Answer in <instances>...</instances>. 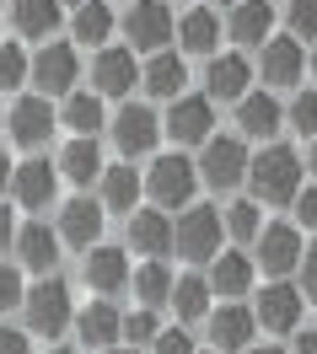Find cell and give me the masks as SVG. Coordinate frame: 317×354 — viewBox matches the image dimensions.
<instances>
[{"label":"cell","instance_id":"cell-1","mask_svg":"<svg viewBox=\"0 0 317 354\" xmlns=\"http://www.w3.org/2000/svg\"><path fill=\"white\" fill-rule=\"evenodd\" d=\"M248 183H253V199L258 204H296L301 194V156L291 145H264V151L253 156L248 167Z\"/></svg>","mask_w":317,"mask_h":354},{"label":"cell","instance_id":"cell-2","mask_svg":"<svg viewBox=\"0 0 317 354\" xmlns=\"http://www.w3.org/2000/svg\"><path fill=\"white\" fill-rule=\"evenodd\" d=\"M253 156L242 145V134H210L199 145V177L215 188V194H231L237 183H248Z\"/></svg>","mask_w":317,"mask_h":354},{"label":"cell","instance_id":"cell-3","mask_svg":"<svg viewBox=\"0 0 317 354\" xmlns=\"http://www.w3.org/2000/svg\"><path fill=\"white\" fill-rule=\"evenodd\" d=\"M194 188H199V167L183 151L156 156L151 172H145V194L156 199V209H188V204H194Z\"/></svg>","mask_w":317,"mask_h":354},{"label":"cell","instance_id":"cell-4","mask_svg":"<svg viewBox=\"0 0 317 354\" xmlns=\"http://www.w3.org/2000/svg\"><path fill=\"white\" fill-rule=\"evenodd\" d=\"M221 231H226V215L221 209H210V204H188L172 225V247H178L183 258H194V263H210L215 252H221Z\"/></svg>","mask_w":317,"mask_h":354},{"label":"cell","instance_id":"cell-5","mask_svg":"<svg viewBox=\"0 0 317 354\" xmlns=\"http://www.w3.org/2000/svg\"><path fill=\"white\" fill-rule=\"evenodd\" d=\"M27 333H38V338H60V333L70 328V285L65 279H54V274H44L38 285L27 290Z\"/></svg>","mask_w":317,"mask_h":354},{"label":"cell","instance_id":"cell-6","mask_svg":"<svg viewBox=\"0 0 317 354\" xmlns=\"http://www.w3.org/2000/svg\"><path fill=\"white\" fill-rule=\"evenodd\" d=\"M161 134H167L172 145H204V140L215 134V102H210V97H194V91L172 97V108L161 118Z\"/></svg>","mask_w":317,"mask_h":354},{"label":"cell","instance_id":"cell-7","mask_svg":"<svg viewBox=\"0 0 317 354\" xmlns=\"http://www.w3.org/2000/svg\"><path fill=\"white\" fill-rule=\"evenodd\" d=\"M75 75H81V54L70 44H44L38 54H33V86H38V97H70L75 91Z\"/></svg>","mask_w":317,"mask_h":354},{"label":"cell","instance_id":"cell-8","mask_svg":"<svg viewBox=\"0 0 317 354\" xmlns=\"http://www.w3.org/2000/svg\"><path fill=\"white\" fill-rule=\"evenodd\" d=\"M301 258H307L301 225L274 221V225H264V231H258V263H264V274H269V279H285V274H296V268H301Z\"/></svg>","mask_w":317,"mask_h":354},{"label":"cell","instance_id":"cell-9","mask_svg":"<svg viewBox=\"0 0 317 354\" xmlns=\"http://www.w3.org/2000/svg\"><path fill=\"white\" fill-rule=\"evenodd\" d=\"M253 317H258L264 333H296L301 317H307V295H301V285H291V279H274V285H264Z\"/></svg>","mask_w":317,"mask_h":354},{"label":"cell","instance_id":"cell-10","mask_svg":"<svg viewBox=\"0 0 317 354\" xmlns=\"http://www.w3.org/2000/svg\"><path fill=\"white\" fill-rule=\"evenodd\" d=\"M172 32H178V22H172L167 0H135V6L124 11V38H129L135 48H145V54L167 48V44H172Z\"/></svg>","mask_w":317,"mask_h":354},{"label":"cell","instance_id":"cell-11","mask_svg":"<svg viewBox=\"0 0 317 354\" xmlns=\"http://www.w3.org/2000/svg\"><path fill=\"white\" fill-rule=\"evenodd\" d=\"M161 140V118L145 102H124L114 118V145L124 151V161H140V156H151Z\"/></svg>","mask_w":317,"mask_h":354},{"label":"cell","instance_id":"cell-12","mask_svg":"<svg viewBox=\"0 0 317 354\" xmlns=\"http://www.w3.org/2000/svg\"><path fill=\"white\" fill-rule=\"evenodd\" d=\"M135 81H140L135 48H118V44L97 48V59H91V86H97V97H129Z\"/></svg>","mask_w":317,"mask_h":354},{"label":"cell","instance_id":"cell-13","mask_svg":"<svg viewBox=\"0 0 317 354\" xmlns=\"http://www.w3.org/2000/svg\"><path fill=\"white\" fill-rule=\"evenodd\" d=\"M248 86H253L248 54H210V65H204V97L210 102H242Z\"/></svg>","mask_w":317,"mask_h":354},{"label":"cell","instance_id":"cell-14","mask_svg":"<svg viewBox=\"0 0 317 354\" xmlns=\"http://www.w3.org/2000/svg\"><path fill=\"white\" fill-rule=\"evenodd\" d=\"M258 70H264V86H296L301 70H307V48H301V38H291V32L269 38V44L258 48Z\"/></svg>","mask_w":317,"mask_h":354},{"label":"cell","instance_id":"cell-15","mask_svg":"<svg viewBox=\"0 0 317 354\" xmlns=\"http://www.w3.org/2000/svg\"><path fill=\"white\" fill-rule=\"evenodd\" d=\"M204 322H210V344H215L221 354H231V349H253V328H258L253 306L221 301V311H210Z\"/></svg>","mask_w":317,"mask_h":354},{"label":"cell","instance_id":"cell-16","mask_svg":"<svg viewBox=\"0 0 317 354\" xmlns=\"http://www.w3.org/2000/svg\"><path fill=\"white\" fill-rule=\"evenodd\" d=\"M102 236V199H70L60 209V242L75 252H91Z\"/></svg>","mask_w":317,"mask_h":354},{"label":"cell","instance_id":"cell-17","mask_svg":"<svg viewBox=\"0 0 317 354\" xmlns=\"http://www.w3.org/2000/svg\"><path fill=\"white\" fill-rule=\"evenodd\" d=\"M6 129H11V140L27 145V151L48 145V134H54V108H48V97H22V102L11 108V118H6Z\"/></svg>","mask_w":317,"mask_h":354},{"label":"cell","instance_id":"cell-18","mask_svg":"<svg viewBox=\"0 0 317 354\" xmlns=\"http://www.w3.org/2000/svg\"><path fill=\"white\" fill-rule=\"evenodd\" d=\"M226 32H231V44H242V48H264L274 38V6L269 0H237Z\"/></svg>","mask_w":317,"mask_h":354},{"label":"cell","instance_id":"cell-19","mask_svg":"<svg viewBox=\"0 0 317 354\" xmlns=\"http://www.w3.org/2000/svg\"><path fill=\"white\" fill-rule=\"evenodd\" d=\"M280 124H285V108L269 97V86L248 91V97L237 102V129L248 134V140H264V145H269L274 134H280Z\"/></svg>","mask_w":317,"mask_h":354},{"label":"cell","instance_id":"cell-20","mask_svg":"<svg viewBox=\"0 0 317 354\" xmlns=\"http://www.w3.org/2000/svg\"><path fill=\"white\" fill-rule=\"evenodd\" d=\"M54 188H60V172H54L48 161H22V167L11 172V199L22 204V209H48V204H54Z\"/></svg>","mask_w":317,"mask_h":354},{"label":"cell","instance_id":"cell-21","mask_svg":"<svg viewBox=\"0 0 317 354\" xmlns=\"http://www.w3.org/2000/svg\"><path fill=\"white\" fill-rule=\"evenodd\" d=\"M81 274H87V285L97 290V295H118V290L129 285V258L118 252V247H91L87 263H81Z\"/></svg>","mask_w":317,"mask_h":354},{"label":"cell","instance_id":"cell-22","mask_svg":"<svg viewBox=\"0 0 317 354\" xmlns=\"http://www.w3.org/2000/svg\"><path fill=\"white\" fill-rule=\"evenodd\" d=\"M210 290L221 301H242L253 290V258L248 252H215L210 258Z\"/></svg>","mask_w":317,"mask_h":354},{"label":"cell","instance_id":"cell-23","mask_svg":"<svg viewBox=\"0 0 317 354\" xmlns=\"http://www.w3.org/2000/svg\"><path fill=\"white\" fill-rule=\"evenodd\" d=\"M129 247L140 258H167L172 252V221L161 209H135L129 215Z\"/></svg>","mask_w":317,"mask_h":354},{"label":"cell","instance_id":"cell-24","mask_svg":"<svg viewBox=\"0 0 317 354\" xmlns=\"http://www.w3.org/2000/svg\"><path fill=\"white\" fill-rule=\"evenodd\" d=\"M17 258H22V268H33V274H48L54 268V258H60V231H48L44 221H33L17 231Z\"/></svg>","mask_w":317,"mask_h":354},{"label":"cell","instance_id":"cell-25","mask_svg":"<svg viewBox=\"0 0 317 354\" xmlns=\"http://www.w3.org/2000/svg\"><path fill=\"white\" fill-rule=\"evenodd\" d=\"M97 183H102V209L135 215V199H140V188H145V177L135 172V161H118V167H108Z\"/></svg>","mask_w":317,"mask_h":354},{"label":"cell","instance_id":"cell-26","mask_svg":"<svg viewBox=\"0 0 317 354\" xmlns=\"http://www.w3.org/2000/svg\"><path fill=\"white\" fill-rule=\"evenodd\" d=\"M75 333H81V344H91V349H114L118 338H124V317H118L108 301H91V306L75 317Z\"/></svg>","mask_w":317,"mask_h":354},{"label":"cell","instance_id":"cell-27","mask_svg":"<svg viewBox=\"0 0 317 354\" xmlns=\"http://www.w3.org/2000/svg\"><path fill=\"white\" fill-rule=\"evenodd\" d=\"M60 172H65L70 183H81V188H91L97 177L108 172V167H102V151H97V140H91V134H75L65 151H60Z\"/></svg>","mask_w":317,"mask_h":354},{"label":"cell","instance_id":"cell-28","mask_svg":"<svg viewBox=\"0 0 317 354\" xmlns=\"http://www.w3.org/2000/svg\"><path fill=\"white\" fill-rule=\"evenodd\" d=\"M178 44L188 48V54H215V44H221V17H215L210 6L183 11L178 17Z\"/></svg>","mask_w":317,"mask_h":354},{"label":"cell","instance_id":"cell-29","mask_svg":"<svg viewBox=\"0 0 317 354\" xmlns=\"http://www.w3.org/2000/svg\"><path fill=\"white\" fill-rule=\"evenodd\" d=\"M140 81H145L151 97H167V102H172V97H183V86H188V70H183L178 54L156 48V54H151V65L140 70Z\"/></svg>","mask_w":317,"mask_h":354},{"label":"cell","instance_id":"cell-30","mask_svg":"<svg viewBox=\"0 0 317 354\" xmlns=\"http://www.w3.org/2000/svg\"><path fill=\"white\" fill-rule=\"evenodd\" d=\"M11 22L22 38H48L60 27V0H11Z\"/></svg>","mask_w":317,"mask_h":354},{"label":"cell","instance_id":"cell-31","mask_svg":"<svg viewBox=\"0 0 317 354\" xmlns=\"http://www.w3.org/2000/svg\"><path fill=\"white\" fill-rule=\"evenodd\" d=\"M129 285H135V295H140V306H167V301H172V285H178V279H172V268L161 263V258H145V268H140V274H129Z\"/></svg>","mask_w":317,"mask_h":354},{"label":"cell","instance_id":"cell-32","mask_svg":"<svg viewBox=\"0 0 317 354\" xmlns=\"http://www.w3.org/2000/svg\"><path fill=\"white\" fill-rule=\"evenodd\" d=\"M210 295H215V290H210V279L183 274L178 285H172V301H167V306L178 311L183 322H199V317H210Z\"/></svg>","mask_w":317,"mask_h":354},{"label":"cell","instance_id":"cell-33","mask_svg":"<svg viewBox=\"0 0 317 354\" xmlns=\"http://www.w3.org/2000/svg\"><path fill=\"white\" fill-rule=\"evenodd\" d=\"M60 118H65V129L91 134V140H97V129H102V97H97V91H70Z\"/></svg>","mask_w":317,"mask_h":354},{"label":"cell","instance_id":"cell-34","mask_svg":"<svg viewBox=\"0 0 317 354\" xmlns=\"http://www.w3.org/2000/svg\"><path fill=\"white\" fill-rule=\"evenodd\" d=\"M108 38H114V11H108V0L75 6V44H108Z\"/></svg>","mask_w":317,"mask_h":354},{"label":"cell","instance_id":"cell-35","mask_svg":"<svg viewBox=\"0 0 317 354\" xmlns=\"http://www.w3.org/2000/svg\"><path fill=\"white\" fill-rule=\"evenodd\" d=\"M285 118H291V129H296V134L317 140V86L296 91V97H291V108H285Z\"/></svg>","mask_w":317,"mask_h":354},{"label":"cell","instance_id":"cell-36","mask_svg":"<svg viewBox=\"0 0 317 354\" xmlns=\"http://www.w3.org/2000/svg\"><path fill=\"white\" fill-rule=\"evenodd\" d=\"M226 231L237 236V242H258V231H264V221H258V204L253 199H237L226 209Z\"/></svg>","mask_w":317,"mask_h":354},{"label":"cell","instance_id":"cell-37","mask_svg":"<svg viewBox=\"0 0 317 354\" xmlns=\"http://www.w3.org/2000/svg\"><path fill=\"white\" fill-rule=\"evenodd\" d=\"M27 75H33V59L22 54V44H0V91L22 86Z\"/></svg>","mask_w":317,"mask_h":354},{"label":"cell","instance_id":"cell-38","mask_svg":"<svg viewBox=\"0 0 317 354\" xmlns=\"http://www.w3.org/2000/svg\"><path fill=\"white\" fill-rule=\"evenodd\" d=\"M285 22H291V38H312L317 44V0H291Z\"/></svg>","mask_w":317,"mask_h":354},{"label":"cell","instance_id":"cell-39","mask_svg":"<svg viewBox=\"0 0 317 354\" xmlns=\"http://www.w3.org/2000/svg\"><path fill=\"white\" fill-rule=\"evenodd\" d=\"M156 311L151 306H140V311H129V317H124V338H129V344H156Z\"/></svg>","mask_w":317,"mask_h":354},{"label":"cell","instance_id":"cell-40","mask_svg":"<svg viewBox=\"0 0 317 354\" xmlns=\"http://www.w3.org/2000/svg\"><path fill=\"white\" fill-rule=\"evenodd\" d=\"M22 301H27V290H22V274H17L11 263H0V317H6L11 306H22Z\"/></svg>","mask_w":317,"mask_h":354},{"label":"cell","instance_id":"cell-41","mask_svg":"<svg viewBox=\"0 0 317 354\" xmlns=\"http://www.w3.org/2000/svg\"><path fill=\"white\" fill-rule=\"evenodd\" d=\"M301 295H307V306H317V242L307 247V258H301Z\"/></svg>","mask_w":317,"mask_h":354},{"label":"cell","instance_id":"cell-42","mask_svg":"<svg viewBox=\"0 0 317 354\" xmlns=\"http://www.w3.org/2000/svg\"><path fill=\"white\" fill-rule=\"evenodd\" d=\"M156 354H199V349H194V338L183 328H167V333H156Z\"/></svg>","mask_w":317,"mask_h":354},{"label":"cell","instance_id":"cell-43","mask_svg":"<svg viewBox=\"0 0 317 354\" xmlns=\"http://www.w3.org/2000/svg\"><path fill=\"white\" fill-rule=\"evenodd\" d=\"M296 225L317 231V188H301V194H296Z\"/></svg>","mask_w":317,"mask_h":354},{"label":"cell","instance_id":"cell-44","mask_svg":"<svg viewBox=\"0 0 317 354\" xmlns=\"http://www.w3.org/2000/svg\"><path fill=\"white\" fill-rule=\"evenodd\" d=\"M0 354H33L27 333H22V328H0Z\"/></svg>","mask_w":317,"mask_h":354},{"label":"cell","instance_id":"cell-45","mask_svg":"<svg viewBox=\"0 0 317 354\" xmlns=\"http://www.w3.org/2000/svg\"><path fill=\"white\" fill-rule=\"evenodd\" d=\"M11 242H17V221H11V209L0 204V252H6Z\"/></svg>","mask_w":317,"mask_h":354},{"label":"cell","instance_id":"cell-46","mask_svg":"<svg viewBox=\"0 0 317 354\" xmlns=\"http://www.w3.org/2000/svg\"><path fill=\"white\" fill-rule=\"evenodd\" d=\"M296 354H317V328H312V333H301V338H296Z\"/></svg>","mask_w":317,"mask_h":354},{"label":"cell","instance_id":"cell-47","mask_svg":"<svg viewBox=\"0 0 317 354\" xmlns=\"http://www.w3.org/2000/svg\"><path fill=\"white\" fill-rule=\"evenodd\" d=\"M11 172H17V167H11V156L0 151V194H6V188H11Z\"/></svg>","mask_w":317,"mask_h":354},{"label":"cell","instance_id":"cell-48","mask_svg":"<svg viewBox=\"0 0 317 354\" xmlns=\"http://www.w3.org/2000/svg\"><path fill=\"white\" fill-rule=\"evenodd\" d=\"M248 354H285V349H274V344H264V349H248Z\"/></svg>","mask_w":317,"mask_h":354},{"label":"cell","instance_id":"cell-49","mask_svg":"<svg viewBox=\"0 0 317 354\" xmlns=\"http://www.w3.org/2000/svg\"><path fill=\"white\" fill-rule=\"evenodd\" d=\"M307 167H312V172H317V140H312V156H307Z\"/></svg>","mask_w":317,"mask_h":354},{"label":"cell","instance_id":"cell-50","mask_svg":"<svg viewBox=\"0 0 317 354\" xmlns=\"http://www.w3.org/2000/svg\"><path fill=\"white\" fill-rule=\"evenodd\" d=\"M102 354H135V349H102Z\"/></svg>","mask_w":317,"mask_h":354},{"label":"cell","instance_id":"cell-51","mask_svg":"<svg viewBox=\"0 0 317 354\" xmlns=\"http://www.w3.org/2000/svg\"><path fill=\"white\" fill-rule=\"evenodd\" d=\"M312 75H317V48H312Z\"/></svg>","mask_w":317,"mask_h":354},{"label":"cell","instance_id":"cell-52","mask_svg":"<svg viewBox=\"0 0 317 354\" xmlns=\"http://www.w3.org/2000/svg\"><path fill=\"white\" fill-rule=\"evenodd\" d=\"M65 6H87V0H65Z\"/></svg>","mask_w":317,"mask_h":354},{"label":"cell","instance_id":"cell-53","mask_svg":"<svg viewBox=\"0 0 317 354\" xmlns=\"http://www.w3.org/2000/svg\"><path fill=\"white\" fill-rule=\"evenodd\" d=\"M0 129H6V108H0Z\"/></svg>","mask_w":317,"mask_h":354},{"label":"cell","instance_id":"cell-54","mask_svg":"<svg viewBox=\"0 0 317 354\" xmlns=\"http://www.w3.org/2000/svg\"><path fill=\"white\" fill-rule=\"evenodd\" d=\"M48 354H70V349H48Z\"/></svg>","mask_w":317,"mask_h":354},{"label":"cell","instance_id":"cell-55","mask_svg":"<svg viewBox=\"0 0 317 354\" xmlns=\"http://www.w3.org/2000/svg\"><path fill=\"white\" fill-rule=\"evenodd\" d=\"M221 6H237V0H221Z\"/></svg>","mask_w":317,"mask_h":354},{"label":"cell","instance_id":"cell-56","mask_svg":"<svg viewBox=\"0 0 317 354\" xmlns=\"http://www.w3.org/2000/svg\"><path fill=\"white\" fill-rule=\"evenodd\" d=\"M210 354H221V349H210Z\"/></svg>","mask_w":317,"mask_h":354}]
</instances>
